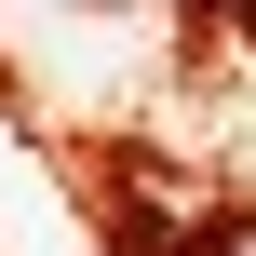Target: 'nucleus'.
I'll use <instances>...</instances> for the list:
<instances>
[{"mask_svg":"<svg viewBox=\"0 0 256 256\" xmlns=\"http://www.w3.org/2000/svg\"><path fill=\"white\" fill-rule=\"evenodd\" d=\"M189 256H256V216H202V230H189Z\"/></svg>","mask_w":256,"mask_h":256,"instance_id":"f257e3e1","label":"nucleus"},{"mask_svg":"<svg viewBox=\"0 0 256 256\" xmlns=\"http://www.w3.org/2000/svg\"><path fill=\"white\" fill-rule=\"evenodd\" d=\"M54 14H148V0H54Z\"/></svg>","mask_w":256,"mask_h":256,"instance_id":"f03ea898","label":"nucleus"}]
</instances>
